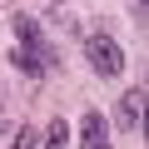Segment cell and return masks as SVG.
I'll list each match as a JSON object with an SVG mask.
<instances>
[{"instance_id": "1", "label": "cell", "mask_w": 149, "mask_h": 149, "mask_svg": "<svg viewBox=\"0 0 149 149\" xmlns=\"http://www.w3.org/2000/svg\"><path fill=\"white\" fill-rule=\"evenodd\" d=\"M85 60H90L95 74H104V80H119V74H124V50L109 35H90L85 40Z\"/></svg>"}, {"instance_id": "2", "label": "cell", "mask_w": 149, "mask_h": 149, "mask_svg": "<svg viewBox=\"0 0 149 149\" xmlns=\"http://www.w3.org/2000/svg\"><path fill=\"white\" fill-rule=\"evenodd\" d=\"M10 25H15V35H20V50H35L45 65H55V50H50V40H45V30L35 25V15H25V10H15L10 15Z\"/></svg>"}, {"instance_id": "3", "label": "cell", "mask_w": 149, "mask_h": 149, "mask_svg": "<svg viewBox=\"0 0 149 149\" xmlns=\"http://www.w3.org/2000/svg\"><path fill=\"white\" fill-rule=\"evenodd\" d=\"M119 124H124L129 134H139V124H144V90L119 95Z\"/></svg>"}, {"instance_id": "4", "label": "cell", "mask_w": 149, "mask_h": 149, "mask_svg": "<svg viewBox=\"0 0 149 149\" xmlns=\"http://www.w3.org/2000/svg\"><path fill=\"white\" fill-rule=\"evenodd\" d=\"M104 129H109V124H104V114H100V109H90V114H85V124H80L85 149H90V144H109V134H104Z\"/></svg>"}, {"instance_id": "5", "label": "cell", "mask_w": 149, "mask_h": 149, "mask_svg": "<svg viewBox=\"0 0 149 149\" xmlns=\"http://www.w3.org/2000/svg\"><path fill=\"white\" fill-rule=\"evenodd\" d=\"M10 60H15V70H25V74H30V80H40V74L50 70V65H45V60H40L35 50H20V45L10 50Z\"/></svg>"}, {"instance_id": "6", "label": "cell", "mask_w": 149, "mask_h": 149, "mask_svg": "<svg viewBox=\"0 0 149 149\" xmlns=\"http://www.w3.org/2000/svg\"><path fill=\"white\" fill-rule=\"evenodd\" d=\"M65 139H70V129H65V124L55 119V124L45 129V144H50V149H65Z\"/></svg>"}, {"instance_id": "7", "label": "cell", "mask_w": 149, "mask_h": 149, "mask_svg": "<svg viewBox=\"0 0 149 149\" xmlns=\"http://www.w3.org/2000/svg\"><path fill=\"white\" fill-rule=\"evenodd\" d=\"M30 144H35V129L20 124V129H15V149H30Z\"/></svg>"}, {"instance_id": "8", "label": "cell", "mask_w": 149, "mask_h": 149, "mask_svg": "<svg viewBox=\"0 0 149 149\" xmlns=\"http://www.w3.org/2000/svg\"><path fill=\"white\" fill-rule=\"evenodd\" d=\"M90 149H109V144H90Z\"/></svg>"}]
</instances>
